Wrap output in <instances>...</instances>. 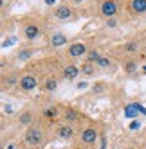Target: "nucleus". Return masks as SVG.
<instances>
[{
	"label": "nucleus",
	"instance_id": "f257e3e1",
	"mask_svg": "<svg viewBox=\"0 0 146 149\" xmlns=\"http://www.w3.org/2000/svg\"><path fill=\"white\" fill-rule=\"evenodd\" d=\"M119 13V4L117 0H103V2L99 4V15L103 18H116Z\"/></svg>",
	"mask_w": 146,
	"mask_h": 149
},
{
	"label": "nucleus",
	"instance_id": "f03ea898",
	"mask_svg": "<svg viewBox=\"0 0 146 149\" xmlns=\"http://www.w3.org/2000/svg\"><path fill=\"white\" fill-rule=\"evenodd\" d=\"M53 16L56 20H60V22H69V20H74L76 18V13H74V9H72L70 6L61 4V6H56L53 9Z\"/></svg>",
	"mask_w": 146,
	"mask_h": 149
},
{
	"label": "nucleus",
	"instance_id": "7ed1b4c3",
	"mask_svg": "<svg viewBox=\"0 0 146 149\" xmlns=\"http://www.w3.org/2000/svg\"><path fill=\"white\" fill-rule=\"evenodd\" d=\"M87 54H88V49H87V43H83V41H74L67 49V56L70 59H79Z\"/></svg>",
	"mask_w": 146,
	"mask_h": 149
},
{
	"label": "nucleus",
	"instance_id": "20e7f679",
	"mask_svg": "<svg viewBox=\"0 0 146 149\" xmlns=\"http://www.w3.org/2000/svg\"><path fill=\"white\" fill-rule=\"evenodd\" d=\"M18 86H20L22 92H31V90H34L38 86V77L33 76V74H24V76L20 77Z\"/></svg>",
	"mask_w": 146,
	"mask_h": 149
},
{
	"label": "nucleus",
	"instance_id": "39448f33",
	"mask_svg": "<svg viewBox=\"0 0 146 149\" xmlns=\"http://www.w3.org/2000/svg\"><path fill=\"white\" fill-rule=\"evenodd\" d=\"M41 140H44V131L40 127H29L27 133H25V144L27 146H38Z\"/></svg>",
	"mask_w": 146,
	"mask_h": 149
},
{
	"label": "nucleus",
	"instance_id": "423d86ee",
	"mask_svg": "<svg viewBox=\"0 0 146 149\" xmlns=\"http://www.w3.org/2000/svg\"><path fill=\"white\" fill-rule=\"evenodd\" d=\"M40 34H41V27H40L38 24H34V22H27V24L24 25V36H25V40L33 41V40H36Z\"/></svg>",
	"mask_w": 146,
	"mask_h": 149
},
{
	"label": "nucleus",
	"instance_id": "0eeeda50",
	"mask_svg": "<svg viewBox=\"0 0 146 149\" xmlns=\"http://www.w3.org/2000/svg\"><path fill=\"white\" fill-rule=\"evenodd\" d=\"M128 11L135 16L146 15V0H130L128 2Z\"/></svg>",
	"mask_w": 146,
	"mask_h": 149
},
{
	"label": "nucleus",
	"instance_id": "6e6552de",
	"mask_svg": "<svg viewBox=\"0 0 146 149\" xmlns=\"http://www.w3.org/2000/svg\"><path fill=\"white\" fill-rule=\"evenodd\" d=\"M96 140H98L96 127H85L83 133H81V142L85 146H92V144H96Z\"/></svg>",
	"mask_w": 146,
	"mask_h": 149
},
{
	"label": "nucleus",
	"instance_id": "1a4fd4ad",
	"mask_svg": "<svg viewBox=\"0 0 146 149\" xmlns=\"http://www.w3.org/2000/svg\"><path fill=\"white\" fill-rule=\"evenodd\" d=\"M79 72H81V70H79L78 65H74V63H69V65L63 67V77L69 79V81H72V79H76V77H78V74H79Z\"/></svg>",
	"mask_w": 146,
	"mask_h": 149
},
{
	"label": "nucleus",
	"instance_id": "9d476101",
	"mask_svg": "<svg viewBox=\"0 0 146 149\" xmlns=\"http://www.w3.org/2000/svg\"><path fill=\"white\" fill-rule=\"evenodd\" d=\"M51 45H53V47L67 45V34H63V33H54L53 36H51Z\"/></svg>",
	"mask_w": 146,
	"mask_h": 149
},
{
	"label": "nucleus",
	"instance_id": "9b49d317",
	"mask_svg": "<svg viewBox=\"0 0 146 149\" xmlns=\"http://www.w3.org/2000/svg\"><path fill=\"white\" fill-rule=\"evenodd\" d=\"M72 135H74V130H72L69 124L58 127V136H60V138H63V140H69V138H72Z\"/></svg>",
	"mask_w": 146,
	"mask_h": 149
},
{
	"label": "nucleus",
	"instance_id": "f8f14e48",
	"mask_svg": "<svg viewBox=\"0 0 146 149\" xmlns=\"http://www.w3.org/2000/svg\"><path fill=\"white\" fill-rule=\"evenodd\" d=\"M96 68H98V65H94V63H88V61L81 63V67H79L81 74H85V76H94V74H96Z\"/></svg>",
	"mask_w": 146,
	"mask_h": 149
},
{
	"label": "nucleus",
	"instance_id": "ddd939ff",
	"mask_svg": "<svg viewBox=\"0 0 146 149\" xmlns=\"http://www.w3.org/2000/svg\"><path fill=\"white\" fill-rule=\"evenodd\" d=\"M103 58V54H101V52L99 50H96V49H94V50H88V54L85 56V61H88V63H94V65H98V61Z\"/></svg>",
	"mask_w": 146,
	"mask_h": 149
},
{
	"label": "nucleus",
	"instance_id": "4468645a",
	"mask_svg": "<svg viewBox=\"0 0 146 149\" xmlns=\"http://www.w3.org/2000/svg\"><path fill=\"white\" fill-rule=\"evenodd\" d=\"M123 68H124L126 74H133L135 70L139 68V65H137V61H135V59H126V61L123 63Z\"/></svg>",
	"mask_w": 146,
	"mask_h": 149
},
{
	"label": "nucleus",
	"instance_id": "2eb2a0df",
	"mask_svg": "<svg viewBox=\"0 0 146 149\" xmlns=\"http://www.w3.org/2000/svg\"><path fill=\"white\" fill-rule=\"evenodd\" d=\"M16 83H20V77H18V74H9V76L4 77V86H15Z\"/></svg>",
	"mask_w": 146,
	"mask_h": 149
},
{
	"label": "nucleus",
	"instance_id": "dca6fc26",
	"mask_svg": "<svg viewBox=\"0 0 146 149\" xmlns=\"http://www.w3.org/2000/svg\"><path fill=\"white\" fill-rule=\"evenodd\" d=\"M141 110H142V108H141L139 104H128L126 108H124V115H126V117H135Z\"/></svg>",
	"mask_w": 146,
	"mask_h": 149
},
{
	"label": "nucleus",
	"instance_id": "f3484780",
	"mask_svg": "<svg viewBox=\"0 0 146 149\" xmlns=\"http://www.w3.org/2000/svg\"><path fill=\"white\" fill-rule=\"evenodd\" d=\"M56 88H58V79H56V77H49V79H45V83H44V90L53 92V90H56Z\"/></svg>",
	"mask_w": 146,
	"mask_h": 149
},
{
	"label": "nucleus",
	"instance_id": "a211bd4d",
	"mask_svg": "<svg viewBox=\"0 0 146 149\" xmlns=\"http://www.w3.org/2000/svg\"><path fill=\"white\" fill-rule=\"evenodd\" d=\"M114 67V61L108 58V56H103L99 61H98V68H112Z\"/></svg>",
	"mask_w": 146,
	"mask_h": 149
},
{
	"label": "nucleus",
	"instance_id": "6ab92c4d",
	"mask_svg": "<svg viewBox=\"0 0 146 149\" xmlns=\"http://www.w3.org/2000/svg\"><path fill=\"white\" fill-rule=\"evenodd\" d=\"M31 56H33V50H31V49H22L18 52V59L20 61H27Z\"/></svg>",
	"mask_w": 146,
	"mask_h": 149
},
{
	"label": "nucleus",
	"instance_id": "aec40b11",
	"mask_svg": "<svg viewBox=\"0 0 146 149\" xmlns=\"http://www.w3.org/2000/svg\"><path fill=\"white\" fill-rule=\"evenodd\" d=\"M31 119H33V115H31L29 111H25V113H22V115H20V122H22L24 126L31 124Z\"/></svg>",
	"mask_w": 146,
	"mask_h": 149
},
{
	"label": "nucleus",
	"instance_id": "412c9836",
	"mask_svg": "<svg viewBox=\"0 0 146 149\" xmlns=\"http://www.w3.org/2000/svg\"><path fill=\"white\" fill-rule=\"evenodd\" d=\"M65 119H67V120H78L79 115H78L74 110H67V111H65Z\"/></svg>",
	"mask_w": 146,
	"mask_h": 149
},
{
	"label": "nucleus",
	"instance_id": "4be33fe9",
	"mask_svg": "<svg viewBox=\"0 0 146 149\" xmlns=\"http://www.w3.org/2000/svg\"><path fill=\"white\" fill-rule=\"evenodd\" d=\"M45 117H49V119H54V117H58V108H56V106H53V108H47V110H45Z\"/></svg>",
	"mask_w": 146,
	"mask_h": 149
},
{
	"label": "nucleus",
	"instance_id": "5701e85b",
	"mask_svg": "<svg viewBox=\"0 0 146 149\" xmlns=\"http://www.w3.org/2000/svg\"><path fill=\"white\" fill-rule=\"evenodd\" d=\"M105 25H107L108 29H114V27H117V20H116V18H108L107 22H105Z\"/></svg>",
	"mask_w": 146,
	"mask_h": 149
},
{
	"label": "nucleus",
	"instance_id": "b1692460",
	"mask_svg": "<svg viewBox=\"0 0 146 149\" xmlns=\"http://www.w3.org/2000/svg\"><path fill=\"white\" fill-rule=\"evenodd\" d=\"M124 50H126V52H133L135 50V43H128L126 47H124Z\"/></svg>",
	"mask_w": 146,
	"mask_h": 149
},
{
	"label": "nucleus",
	"instance_id": "393cba45",
	"mask_svg": "<svg viewBox=\"0 0 146 149\" xmlns=\"http://www.w3.org/2000/svg\"><path fill=\"white\" fill-rule=\"evenodd\" d=\"M4 113H9V115H11V113H13V108H11V106H7V104H6V106H4Z\"/></svg>",
	"mask_w": 146,
	"mask_h": 149
},
{
	"label": "nucleus",
	"instance_id": "a878e982",
	"mask_svg": "<svg viewBox=\"0 0 146 149\" xmlns=\"http://www.w3.org/2000/svg\"><path fill=\"white\" fill-rule=\"evenodd\" d=\"M130 127H132V130H137L139 124H137V122H132V124H130Z\"/></svg>",
	"mask_w": 146,
	"mask_h": 149
},
{
	"label": "nucleus",
	"instance_id": "bb28decb",
	"mask_svg": "<svg viewBox=\"0 0 146 149\" xmlns=\"http://www.w3.org/2000/svg\"><path fill=\"white\" fill-rule=\"evenodd\" d=\"M142 72H144V74H146V65H144V67H142Z\"/></svg>",
	"mask_w": 146,
	"mask_h": 149
},
{
	"label": "nucleus",
	"instance_id": "cd10ccee",
	"mask_svg": "<svg viewBox=\"0 0 146 149\" xmlns=\"http://www.w3.org/2000/svg\"><path fill=\"white\" fill-rule=\"evenodd\" d=\"M74 2H76V4H79V2H83V0H74Z\"/></svg>",
	"mask_w": 146,
	"mask_h": 149
}]
</instances>
